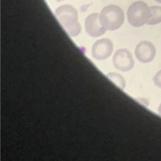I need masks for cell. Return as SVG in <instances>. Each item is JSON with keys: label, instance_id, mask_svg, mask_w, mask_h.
Here are the masks:
<instances>
[{"label": "cell", "instance_id": "7", "mask_svg": "<svg viewBox=\"0 0 161 161\" xmlns=\"http://www.w3.org/2000/svg\"><path fill=\"white\" fill-rule=\"evenodd\" d=\"M85 29L87 33L92 37L103 35L106 30L101 25L99 14L97 13L89 14L85 20Z\"/></svg>", "mask_w": 161, "mask_h": 161}, {"label": "cell", "instance_id": "11", "mask_svg": "<svg viewBox=\"0 0 161 161\" xmlns=\"http://www.w3.org/2000/svg\"><path fill=\"white\" fill-rule=\"evenodd\" d=\"M158 111L159 114L161 115V103L160 104V105H159V106L158 108Z\"/></svg>", "mask_w": 161, "mask_h": 161}, {"label": "cell", "instance_id": "13", "mask_svg": "<svg viewBox=\"0 0 161 161\" xmlns=\"http://www.w3.org/2000/svg\"><path fill=\"white\" fill-rule=\"evenodd\" d=\"M57 1H64V0H57Z\"/></svg>", "mask_w": 161, "mask_h": 161}, {"label": "cell", "instance_id": "8", "mask_svg": "<svg viewBox=\"0 0 161 161\" xmlns=\"http://www.w3.org/2000/svg\"><path fill=\"white\" fill-rule=\"evenodd\" d=\"M150 8V17L147 23V25H154L161 22V6H152Z\"/></svg>", "mask_w": 161, "mask_h": 161}, {"label": "cell", "instance_id": "4", "mask_svg": "<svg viewBox=\"0 0 161 161\" xmlns=\"http://www.w3.org/2000/svg\"><path fill=\"white\" fill-rule=\"evenodd\" d=\"M114 66L121 71H128L134 66V60L131 53L125 48L118 49L113 58Z\"/></svg>", "mask_w": 161, "mask_h": 161}, {"label": "cell", "instance_id": "1", "mask_svg": "<svg viewBox=\"0 0 161 161\" xmlns=\"http://www.w3.org/2000/svg\"><path fill=\"white\" fill-rule=\"evenodd\" d=\"M55 14L65 30L71 36H77L81 31L78 21L77 11L71 5L64 4L57 8Z\"/></svg>", "mask_w": 161, "mask_h": 161}, {"label": "cell", "instance_id": "2", "mask_svg": "<svg viewBox=\"0 0 161 161\" xmlns=\"http://www.w3.org/2000/svg\"><path fill=\"white\" fill-rule=\"evenodd\" d=\"M99 19L101 25L106 30H115L118 29L124 22V12L118 6L108 5L101 10Z\"/></svg>", "mask_w": 161, "mask_h": 161}, {"label": "cell", "instance_id": "3", "mask_svg": "<svg viewBox=\"0 0 161 161\" xmlns=\"http://www.w3.org/2000/svg\"><path fill=\"white\" fill-rule=\"evenodd\" d=\"M150 17V8L142 1L132 3L128 9L127 18L129 23L134 27H140L147 24Z\"/></svg>", "mask_w": 161, "mask_h": 161}, {"label": "cell", "instance_id": "12", "mask_svg": "<svg viewBox=\"0 0 161 161\" xmlns=\"http://www.w3.org/2000/svg\"><path fill=\"white\" fill-rule=\"evenodd\" d=\"M155 1L158 2V3H161V0H155Z\"/></svg>", "mask_w": 161, "mask_h": 161}, {"label": "cell", "instance_id": "9", "mask_svg": "<svg viewBox=\"0 0 161 161\" xmlns=\"http://www.w3.org/2000/svg\"><path fill=\"white\" fill-rule=\"evenodd\" d=\"M106 75L118 87H119L121 89H125L126 82L124 78L120 74L116 72H110L107 74Z\"/></svg>", "mask_w": 161, "mask_h": 161}, {"label": "cell", "instance_id": "10", "mask_svg": "<svg viewBox=\"0 0 161 161\" xmlns=\"http://www.w3.org/2000/svg\"><path fill=\"white\" fill-rule=\"evenodd\" d=\"M153 82L157 87L161 88V70H158L155 74L153 77Z\"/></svg>", "mask_w": 161, "mask_h": 161}, {"label": "cell", "instance_id": "5", "mask_svg": "<svg viewBox=\"0 0 161 161\" xmlns=\"http://www.w3.org/2000/svg\"><path fill=\"white\" fill-rule=\"evenodd\" d=\"M135 54L136 58L141 62L148 63L155 57L156 49L153 44L148 41L139 42L135 48Z\"/></svg>", "mask_w": 161, "mask_h": 161}, {"label": "cell", "instance_id": "6", "mask_svg": "<svg viewBox=\"0 0 161 161\" xmlns=\"http://www.w3.org/2000/svg\"><path fill=\"white\" fill-rule=\"evenodd\" d=\"M113 49V45L111 41L108 38H102L93 44L91 53L96 59L104 60L111 55Z\"/></svg>", "mask_w": 161, "mask_h": 161}]
</instances>
